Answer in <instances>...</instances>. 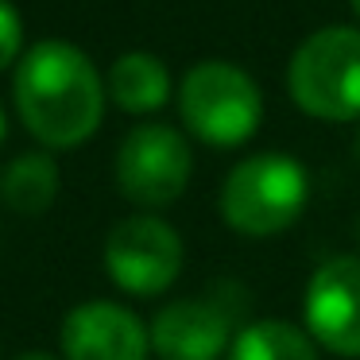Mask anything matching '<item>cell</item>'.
Listing matches in <instances>:
<instances>
[{"mask_svg":"<svg viewBox=\"0 0 360 360\" xmlns=\"http://www.w3.org/2000/svg\"><path fill=\"white\" fill-rule=\"evenodd\" d=\"M105 82L86 51L66 39H43L16 66V112L24 128L51 151H70L101 128Z\"/></svg>","mask_w":360,"mask_h":360,"instance_id":"6da1fadb","label":"cell"},{"mask_svg":"<svg viewBox=\"0 0 360 360\" xmlns=\"http://www.w3.org/2000/svg\"><path fill=\"white\" fill-rule=\"evenodd\" d=\"M310 202V174L298 159L264 151L229 171L221 186V217L233 233L267 240L302 217Z\"/></svg>","mask_w":360,"mask_h":360,"instance_id":"7a4b0ae2","label":"cell"},{"mask_svg":"<svg viewBox=\"0 0 360 360\" xmlns=\"http://www.w3.org/2000/svg\"><path fill=\"white\" fill-rule=\"evenodd\" d=\"M287 86L295 105L314 120H360V27H321L290 55Z\"/></svg>","mask_w":360,"mask_h":360,"instance_id":"3957f363","label":"cell"},{"mask_svg":"<svg viewBox=\"0 0 360 360\" xmlns=\"http://www.w3.org/2000/svg\"><path fill=\"white\" fill-rule=\"evenodd\" d=\"M179 112L194 140L210 148H240L264 124V94L240 66L198 63L179 86Z\"/></svg>","mask_w":360,"mask_h":360,"instance_id":"277c9868","label":"cell"},{"mask_svg":"<svg viewBox=\"0 0 360 360\" xmlns=\"http://www.w3.org/2000/svg\"><path fill=\"white\" fill-rule=\"evenodd\" d=\"M194 171V151L186 136L171 124H140L124 136L117 151V186L132 205L163 210L179 202Z\"/></svg>","mask_w":360,"mask_h":360,"instance_id":"5b68a950","label":"cell"},{"mask_svg":"<svg viewBox=\"0 0 360 360\" xmlns=\"http://www.w3.org/2000/svg\"><path fill=\"white\" fill-rule=\"evenodd\" d=\"M233 283L217 287V295L174 298L151 321V349L163 360H217L236 341V321L244 310V295Z\"/></svg>","mask_w":360,"mask_h":360,"instance_id":"8992f818","label":"cell"},{"mask_svg":"<svg viewBox=\"0 0 360 360\" xmlns=\"http://www.w3.org/2000/svg\"><path fill=\"white\" fill-rule=\"evenodd\" d=\"M105 271L128 295H163L182 271V236L163 217H124L105 240Z\"/></svg>","mask_w":360,"mask_h":360,"instance_id":"52a82bcc","label":"cell"},{"mask_svg":"<svg viewBox=\"0 0 360 360\" xmlns=\"http://www.w3.org/2000/svg\"><path fill=\"white\" fill-rule=\"evenodd\" d=\"M306 333L337 356H360V256H337L310 275Z\"/></svg>","mask_w":360,"mask_h":360,"instance_id":"ba28073f","label":"cell"},{"mask_svg":"<svg viewBox=\"0 0 360 360\" xmlns=\"http://www.w3.org/2000/svg\"><path fill=\"white\" fill-rule=\"evenodd\" d=\"M151 329L120 302H82L63 321L66 360H148Z\"/></svg>","mask_w":360,"mask_h":360,"instance_id":"9c48e42d","label":"cell"},{"mask_svg":"<svg viewBox=\"0 0 360 360\" xmlns=\"http://www.w3.org/2000/svg\"><path fill=\"white\" fill-rule=\"evenodd\" d=\"M105 89L124 112L148 117V112L163 109L171 97V70L163 66V58L148 55V51H128L112 63Z\"/></svg>","mask_w":360,"mask_h":360,"instance_id":"30bf717a","label":"cell"},{"mask_svg":"<svg viewBox=\"0 0 360 360\" xmlns=\"http://www.w3.org/2000/svg\"><path fill=\"white\" fill-rule=\"evenodd\" d=\"M58 198V167L51 155L32 151L8 163V171L0 174V202L16 213H47Z\"/></svg>","mask_w":360,"mask_h":360,"instance_id":"8fae6325","label":"cell"},{"mask_svg":"<svg viewBox=\"0 0 360 360\" xmlns=\"http://www.w3.org/2000/svg\"><path fill=\"white\" fill-rule=\"evenodd\" d=\"M229 360H318V349L306 329L279 318H264L236 333Z\"/></svg>","mask_w":360,"mask_h":360,"instance_id":"7c38bea8","label":"cell"},{"mask_svg":"<svg viewBox=\"0 0 360 360\" xmlns=\"http://www.w3.org/2000/svg\"><path fill=\"white\" fill-rule=\"evenodd\" d=\"M24 51V20L8 0H0V70H8Z\"/></svg>","mask_w":360,"mask_h":360,"instance_id":"4fadbf2b","label":"cell"},{"mask_svg":"<svg viewBox=\"0 0 360 360\" xmlns=\"http://www.w3.org/2000/svg\"><path fill=\"white\" fill-rule=\"evenodd\" d=\"M20 360H55V356H51V352H24Z\"/></svg>","mask_w":360,"mask_h":360,"instance_id":"5bb4252c","label":"cell"},{"mask_svg":"<svg viewBox=\"0 0 360 360\" xmlns=\"http://www.w3.org/2000/svg\"><path fill=\"white\" fill-rule=\"evenodd\" d=\"M8 140V120H4V109H0V143Z\"/></svg>","mask_w":360,"mask_h":360,"instance_id":"9a60e30c","label":"cell"},{"mask_svg":"<svg viewBox=\"0 0 360 360\" xmlns=\"http://www.w3.org/2000/svg\"><path fill=\"white\" fill-rule=\"evenodd\" d=\"M349 8L356 12V20H360V0H349Z\"/></svg>","mask_w":360,"mask_h":360,"instance_id":"2e32d148","label":"cell"},{"mask_svg":"<svg viewBox=\"0 0 360 360\" xmlns=\"http://www.w3.org/2000/svg\"><path fill=\"white\" fill-rule=\"evenodd\" d=\"M356 159H360V132H356Z\"/></svg>","mask_w":360,"mask_h":360,"instance_id":"e0dca14e","label":"cell"}]
</instances>
